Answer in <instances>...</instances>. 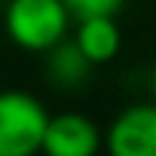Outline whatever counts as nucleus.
Listing matches in <instances>:
<instances>
[{"mask_svg": "<svg viewBox=\"0 0 156 156\" xmlns=\"http://www.w3.org/2000/svg\"><path fill=\"white\" fill-rule=\"evenodd\" d=\"M76 46L86 52V58L92 64H101V61H110L116 52H119V28L113 19H86L76 25V34H73Z\"/></svg>", "mask_w": 156, "mask_h": 156, "instance_id": "obj_6", "label": "nucleus"}, {"mask_svg": "<svg viewBox=\"0 0 156 156\" xmlns=\"http://www.w3.org/2000/svg\"><path fill=\"white\" fill-rule=\"evenodd\" d=\"M150 92H153V98H156V61H153V67H150Z\"/></svg>", "mask_w": 156, "mask_h": 156, "instance_id": "obj_8", "label": "nucleus"}, {"mask_svg": "<svg viewBox=\"0 0 156 156\" xmlns=\"http://www.w3.org/2000/svg\"><path fill=\"white\" fill-rule=\"evenodd\" d=\"M101 144H104V138L89 116L67 110V113L49 116L43 153L46 156H95L101 150Z\"/></svg>", "mask_w": 156, "mask_h": 156, "instance_id": "obj_4", "label": "nucleus"}, {"mask_svg": "<svg viewBox=\"0 0 156 156\" xmlns=\"http://www.w3.org/2000/svg\"><path fill=\"white\" fill-rule=\"evenodd\" d=\"M107 156H156V101L129 104L104 135Z\"/></svg>", "mask_w": 156, "mask_h": 156, "instance_id": "obj_3", "label": "nucleus"}, {"mask_svg": "<svg viewBox=\"0 0 156 156\" xmlns=\"http://www.w3.org/2000/svg\"><path fill=\"white\" fill-rule=\"evenodd\" d=\"M92 76V61L76 46V40H61L55 49L46 52V80L55 89H80Z\"/></svg>", "mask_w": 156, "mask_h": 156, "instance_id": "obj_5", "label": "nucleus"}, {"mask_svg": "<svg viewBox=\"0 0 156 156\" xmlns=\"http://www.w3.org/2000/svg\"><path fill=\"white\" fill-rule=\"evenodd\" d=\"M73 19H113L126 0H61Z\"/></svg>", "mask_w": 156, "mask_h": 156, "instance_id": "obj_7", "label": "nucleus"}, {"mask_svg": "<svg viewBox=\"0 0 156 156\" xmlns=\"http://www.w3.org/2000/svg\"><path fill=\"white\" fill-rule=\"evenodd\" d=\"M3 22L16 46L28 52H49L67 40L70 12L61 0H9Z\"/></svg>", "mask_w": 156, "mask_h": 156, "instance_id": "obj_1", "label": "nucleus"}, {"mask_svg": "<svg viewBox=\"0 0 156 156\" xmlns=\"http://www.w3.org/2000/svg\"><path fill=\"white\" fill-rule=\"evenodd\" d=\"M49 113L31 92H0V156H37L43 153Z\"/></svg>", "mask_w": 156, "mask_h": 156, "instance_id": "obj_2", "label": "nucleus"}]
</instances>
